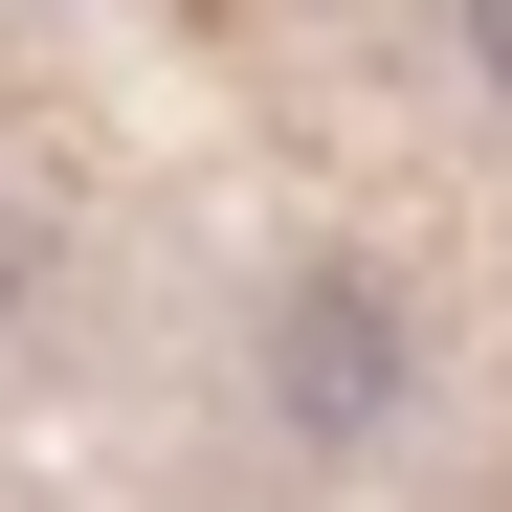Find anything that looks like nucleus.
Masks as SVG:
<instances>
[{
    "instance_id": "nucleus-1",
    "label": "nucleus",
    "mask_w": 512,
    "mask_h": 512,
    "mask_svg": "<svg viewBox=\"0 0 512 512\" xmlns=\"http://www.w3.org/2000/svg\"><path fill=\"white\" fill-rule=\"evenodd\" d=\"M379 379H401L379 290H290V423H312V446H357V423H379Z\"/></svg>"
},
{
    "instance_id": "nucleus-2",
    "label": "nucleus",
    "mask_w": 512,
    "mask_h": 512,
    "mask_svg": "<svg viewBox=\"0 0 512 512\" xmlns=\"http://www.w3.org/2000/svg\"><path fill=\"white\" fill-rule=\"evenodd\" d=\"M468 45H490V90H512V0H468Z\"/></svg>"
},
{
    "instance_id": "nucleus-3",
    "label": "nucleus",
    "mask_w": 512,
    "mask_h": 512,
    "mask_svg": "<svg viewBox=\"0 0 512 512\" xmlns=\"http://www.w3.org/2000/svg\"><path fill=\"white\" fill-rule=\"evenodd\" d=\"M0 290H23V268H0Z\"/></svg>"
}]
</instances>
